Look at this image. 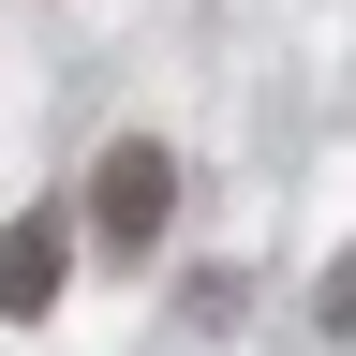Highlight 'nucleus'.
<instances>
[{"label": "nucleus", "instance_id": "nucleus-1", "mask_svg": "<svg viewBox=\"0 0 356 356\" xmlns=\"http://www.w3.org/2000/svg\"><path fill=\"white\" fill-rule=\"evenodd\" d=\"M163 208H178V163L149 149V134H119V149L89 163V238H104V252H149Z\"/></svg>", "mask_w": 356, "mask_h": 356}, {"label": "nucleus", "instance_id": "nucleus-2", "mask_svg": "<svg viewBox=\"0 0 356 356\" xmlns=\"http://www.w3.org/2000/svg\"><path fill=\"white\" fill-rule=\"evenodd\" d=\"M60 267H74V222H44V208H30V222H0V312H15V327L60 297Z\"/></svg>", "mask_w": 356, "mask_h": 356}]
</instances>
